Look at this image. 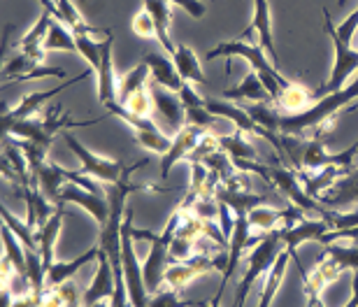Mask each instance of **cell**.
I'll return each mask as SVG.
<instances>
[{"label": "cell", "mask_w": 358, "mask_h": 307, "mask_svg": "<svg viewBox=\"0 0 358 307\" xmlns=\"http://www.w3.org/2000/svg\"><path fill=\"white\" fill-rule=\"evenodd\" d=\"M328 231H331V226H328L326 219H307V217H300L293 221V224H286L279 228L286 252L296 259V266H300L298 254H296L298 247L305 245V242H312V240L321 242V238H324Z\"/></svg>", "instance_id": "9"}, {"label": "cell", "mask_w": 358, "mask_h": 307, "mask_svg": "<svg viewBox=\"0 0 358 307\" xmlns=\"http://www.w3.org/2000/svg\"><path fill=\"white\" fill-rule=\"evenodd\" d=\"M133 33L142 40L156 38V24H154L152 14H149L147 10H142L133 17Z\"/></svg>", "instance_id": "38"}, {"label": "cell", "mask_w": 358, "mask_h": 307, "mask_svg": "<svg viewBox=\"0 0 358 307\" xmlns=\"http://www.w3.org/2000/svg\"><path fill=\"white\" fill-rule=\"evenodd\" d=\"M42 296H45V294L28 291V294H24V296H14L10 307H42Z\"/></svg>", "instance_id": "42"}, {"label": "cell", "mask_w": 358, "mask_h": 307, "mask_svg": "<svg viewBox=\"0 0 358 307\" xmlns=\"http://www.w3.org/2000/svg\"><path fill=\"white\" fill-rule=\"evenodd\" d=\"M45 52H77L75 33H70L63 21L59 19L52 21L45 38Z\"/></svg>", "instance_id": "29"}, {"label": "cell", "mask_w": 358, "mask_h": 307, "mask_svg": "<svg viewBox=\"0 0 358 307\" xmlns=\"http://www.w3.org/2000/svg\"><path fill=\"white\" fill-rule=\"evenodd\" d=\"M114 289H117V275H114V266L110 261L103 249H100V256H98V270L93 275V280L89 284V289L84 291L82 296V305L84 307H91L96 303H103V301H112L114 296Z\"/></svg>", "instance_id": "13"}, {"label": "cell", "mask_w": 358, "mask_h": 307, "mask_svg": "<svg viewBox=\"0 0 358 307\" xmlns=\"http://www.w3.org/2000/svg\"><path fill=\"white\" fill-rule=\"evenodd\" d=\"M170 59L175 61V68L177 73L182 75L184 82H193V84H205V75H203V68H200V61L196 52L186 45H177L175 52L170 54Z\"/></svg>", "instance_id": "25"}, {"label": "cell", "mask_w": 358, "mask_h": 307, "mask_svg": "<svg viewBox=\"0 0 358 307\" xmlns=\"http://www.w3.org/2000/svg\"><path fill=\"white\" fill-rule=\"evenodd\" d=\"M352 101H358V75H354V80L349 82L345 89L335 91V94L321 96V101L314 103L310 110L298 112V114H282L279 133L291 135V138H303L307 131H312L314 133L312 140H321L324 133L331 131L335 114Z\"/></svg>", "instance_id": "1"}, {"label": "cell", "mask_w": 358, "mask_h": 307, "mask_svg": "<svg viewBox=\"0 0 358 307\" xmlns=\"http://www.w3.org/2000/svg\"><path fill=\"white\" fill-rule=\"evenodd\" d=\"M121 263H124V280L128 287L133 307H147L149 305V291L142 277V266L135 254V235H133V212L128 210L124 226H121Z\"/></svg>", "instance_id": "6"}, {"label": "cell", "mask_w": 358, "mask_h": 307, "mask_svg": "<svg viewBox=\"0 0 358 307\" xmlns=\"http://www.w3.org/2000/svg\"><path fill=\"white\" fill-rule=\"evenodd\" d=\"M3 245H5V256L14 266V273H19L21 277H28V261H26L24 242H21L5 224H3Z\"/></svg>", "instance_id": "31"}, {"label": "cell", "mask_w": 358, "mask_h": 307, "mask_svg": "<svg viewBox=\"0 0 358 307\" xmlns=\"http://www.w3.org/2000/svg\"><path fill=\"white\" fill-rule=\"evenodd\" d=\"M147 307H198V301H182V298H179V291L161 289L149 296Z\"/></svg>", "instance_id": "37"}, {"label": "cell", "mask_w": 358, "mask_h": 307, "mask_svg": "<svg viewBox=\"0 0 358 307\" xmlns=\"http://www.w3.org/2000/svg\"><path fill=\"white\" fill-rule=\"evenodd\" d=\"M149 77H152V73H149V68L145 66V63H140V66H135L131 73H126L119 80V98H117V103H126L133 94H138V91L147 89L149 87Z\"/></svg>", "instance_id": "30"}, {"label": "cell", "mask_w": 358, "mask_h": 307, "mask_svg": "<svg viewBox=\"0 0 358 307\" xmlns=\"http://www.w3.org/2000/svg\"><path fill=\"white\" fill-rule=\"evenodd\" d=\"M12 142L21 149V154L26 156L28 166H31V173H35L42 163H47V152H49L47 145H40V142H31V140H17V138Z\"/></svg>", "instance_id": "36"}, {"label": "cell", "mask_w": 358, "mask_h": 307, "mask_svg": "<svg viewBox=\"0 0 358 307\" xmlns=\"http://www.w3.org/2000/svg\"><path fill=\"white\" fill-rule=\"evenodd\" d=\"M256 33V42L266 49V54L270 56L272 63H277V47H275V38H272V12H270V3L268 0H254V19H252V26L247 28L242 40L247 35Z\"/></svg>", "instance_id": "14"}, {"label": "cell", "mask_w": 358, "mask_h": 307, "mask_svg": "<svg viewBox=\"0 0 358 307\" xmlns=\"http://www.w3.org/2000/svg\"><path fill=\"white\" fill-rule=\"evenodd\" d=\"M168 3L182 7V10L186 14H191L193 19H203L205 12H207V7L203 5V0H168Z\"/></svg>", "instance_id": "41"}, {"label": "cell", "mask_w": 358, "mask_h": 307, "mask_svg": "<svg viewBox=\"0 0 358 307\" xmlns=\"http://www.w3.org/2000/svg\"><path fill=\"white\" fill-rule=\"evenodd\" d=\"M59 107H52L45 117L38 119H21V121H12V124H3V133L10 138V135H17V140H31V142H40V145L52 147L54 138L59 135L63 128H77V126H91L98 124L100 119H91V121H75L70 114H63L59 117Z\"/></svg>", "instance_id": "3"}, {"label": "cell", "mask_w": 358, "mask_h": 307, "mask_svg": "<svg viewBox=\"0 0 358 307\" xmlns=\"http://www.w3.org/2000/svg\"><path fill=\"white\" fill-rule=\"evenodd\" d=\"M324 28H326V35L331 38L333 47H335V61H333V73H331V80H328L317 96H326V94H335V91L345 89L347 87V80L352 75H358V49H354L349 42H345L335 33V26H333V19H331V12L324 7Z\"/></svg>", "instance_id": "7"}, {"label": "cell", "mask_w": 358, "mask_h": 307, "mask_svg": "<svg viewBox=\"0 0 358 307\" xmlns=\"http://www.w3.org/2000/svg\"><path fill=\"white\" fill-rule=\"evenodd\" d=\"M284 242H282V233L272 231L263 238L259 245H254V252L249 254L247 261V270L242 275V280L238 282V291H235L233 298V307H245V301L252 294L254 284L261 280V277L268 275V270L272 268V263L279 259V254L284 252Z\"/></svg>", "instance_id": "4"}, {"label": "cell", "mask_w": 358, "mask_h": 307, "mask_svg": "<svg viewBox=\"0 0 358 307\" xmlns=\"http://www.w3.org/2000/svg\"><path fill=\"white\" fill-rule=\"evenodd\" d=\"M93 73V70H87V73H82V75H77L73 77V80H66L63 84H59V87H54V89H49V91H38V94H26L24 98L19 101V105H14V110H5L3 112V124H12V121H21V119H33V117H38V112H40V107L45 105L49 98H56L59 94H63L66 89L70 87H75L77 82H82V80H87V77Z\"/></svg>", "instance_id": "10"}, {"label": "cell", "mask_w": 358, "mask_h": 307, "mask_svg": "<svg viewBox=\"0 0 358 307\" xmlns=\"http://www.w3.org/2000/svg\"><path fill=\"white\" fill-rule=\"evenodd\" d=\"M224 98L226 101H252V103H268L270 101V91L268 87L263 84V80L256 75V70H252L245 80H242L240 87H233V89H226L224 91Z\"/></svg>", "instance_id": "22"}, {"label": "cell", "mask_w": 358, "mask_h": 307, "mask_svg": "<svg viewBox=\"0 0 358 307\" xmlns=\"http://www.w3.org/2000/svg\"><path fill=\"white\" fill-rule=\"evenodd\" d=\"M145 10L152 14L154 24H156V40L161 42V47L166 49V54L170 56L175 52V42L170 40V3L168 0H145Z\"/></svg>", "instance_id": "23"}, {"label": "cell", "mask_w": 358, "mask_h": 307, "mask_svg": "<svg viewBox=\"0 0 358 307\" xmlns=\"http://www.w3.org/2000/svg\"><path fill=\"white\" fill-rule=\"evenodd\" d=\"M112 33L107 35L105 40V52H103V63L96 70L98 77V101L103 103L105 107L110 103H117L119 98V82L114 77V63H112Z\"/></svg>", "instance_id": "16"}, {"label": "cell", "mask_w": 358, "mask_h": 307, "mask_svg": "<svg viewBox=\"0 0 358 307\" xmlns=\"http://www.w3.org/2000/svg\"><path fill=\"white\" fill-rule=\"evenodd\" d=\"M93 31L96 28H91V31H82V33H75V40H77V54L82 56L84 61L89 63L91 70L96 73L100 68V63H103V52H105V40H93Z\"/></svg>", "instance_id": "28"}, {"label": "cell", "mask_w": 358, "mask_h": 307, "mask_svg": "<svg viewBox=\"0 0 358 307\" xmlns=\"http://www.w3.org/2000/svg\"><path fill=\"white\" fill-rule=\"evenodd\" d=\"M63 140H66L68 149L73 152L77 159L82 163V173L93 177V180L98 182H105V184H117L121 180H126V175H131L133 170H138L142 163H135L133 168H128L121 161L117 159H103V156L93 154L89 147H84L80 140H77V135L73 131H66L63 133Z\"/></svg>", "instance_id": "5"}, {"label": "cell", "mask_w": 358, "mask_h": 307, "mask_svg": "<svg viewBox=\"0 0 358 307\" xmlns=\"http://www.w3.org/2000/svg\"><path fill=\"white\" fill-rule=\"evenodd\" d=\"M226 266H228V252L217 256L193 254L186 261L170 263L166 270V287L173 291H182L191 280H196V277L205 273H212V270H226Z\"/></svg>", "instance_id": "8"}, {"label": "cell", "mask_w": 358, "mask_h": 307, "mask_svg": "<svg viewBox=\"0 0 358 307\" xmlns=\"http://www.w3.org/2000/svg\"><path fill=\"white\" fill-rule=\"evenodd\" d=\"M142 63H145V66L149 68V73H152V82L161 84V87H166L168 91H175V94H179V89L186 84L182 80V75L177 73L175 61L170 59V56L147 52L145 56H142Z\"/></svg>", "instance_id": "15"}, {"label": "cell", "mask_w": 358, "mask_h": 307, "mask_svg": "<svg viewBox=\"0 0 358 307\" xmlns=\"http://www.w3.org/2000/svg\"><path fill=\"white\" fill-rule=\"evenodd\" d=\"M277 103L282 110H286L289 114H298V112H305L310 110L314 105V94L312 91H307L305 87H300V84H289V87L282 89V94H279Z\"/></svg>", "instance_id": "26"}, {"label": "cell", "mask_w": 358, "mask_h": 307, "mask_svg": "<svg viewBox=\"0 0 358 307\" xmlns=\"http://www.w3.org/2000/svg\"><path fill=\"white\" fill-rule=\"evenodd\" d=\"M98 256H100V247H91L89 252L77 256L75 261L54 263V266L47 270V287L54 289V287H61V284L70 282L82 270V266H89L91 261H98Z\"/></svg>", "instance_id": "19"}, {"label": "cell", "mask_w": 358, "mask_h": 307, "mask_svg": "<svg viewBox=\"0 0 358 307\" xmlns=\"http://www.w3.org/2000/svg\"><path fill=\"white\" fill-rule=\"evenodd\" d=\"M198 307H221V305H219V301H214V298H212V301H203V303H198Z\"/></svg>", "instance_id": "45"}, {"label": "cell", "mask_w": 358, "mask_h": 307, "mask_svg": "<svg viewBox=\"0 0 358 307\" xmlns=\"http://www.w3.org/2000/svg\"><path fill=\"white\" fill-rule=\"evenodd\" d=\"M247 114L252 117L261 128H266L268 133H277L279 131V121H282V114L275 112L268 103H254L245 107Z\"/></svg>", "instance_id": "34"}, {"label": "cell", "mask_w": 358, "mask_h": 307, "mask_svg": "<svg viewBox=\"0 0 358 307\" xmlns=\"http://www.w3.org/2000/svg\"><path fill=\"white\" fill-rule=\"evenodd\" d=\"M347 3V0H338V5H345Z\"/></svg>", "instance_id": "48"}, {"label": "cell", "mask_w": 358, "mask_h": 307, "mask_svg": "<svg viewBox=\"0 0 358 307\" xmlns=\"http://www.w3.org/2000/svg\"><path fill=\"white\" fill-rule=\"evenodd\" d=\"M91 307H107V303H96V305H91Z\"/></svg>", "instance_id": "47"}, {"label": "cell", "mask_w": 358, "mask_h": 307, "mask_svg": "<svg viewBox=\"0 0 358 307\" xmlns=\"http://www.w3.org/2000/svg\"><path fill=\"white\" fill-rule=\"evenodd\" d=\"M186 121L193 126H200V128H207V126H212L214 124V114L207 110L205 105H198V107H186Z\"/></svg>", "instance_id": "39"}, {"label": "cell", "mask_w": 358, "mask_h": 307, "mask_svg": "<svg viewBox=\"0 0 358 307\" xmlns=\"http://www.w3.org/2000/svg\"><path fill=\"white\" fill-rule=\"evenodd\" d=\"M356 242H358V240H356Z\"/></svg>", "instance_id": "50"}, {"label": "cell", "mask_w": 358, "mask_h": 307, "mask_svg": "<svg viewBox=\"0 0 358 307\" xmlns=\"http://www.w3.org/2000/svg\"><path fill=\"white\" fill-rule=\"evenodd\" d=\"M319 203L333 207V210H340V207H349V205H358V170H356V173L342 175L340 180L319 198Z\"/></svg>", "instance_id": "17"}, {"label": "cell", "mask_w": 358, "mask_h": 307, "mask_svg": "<svg viewBox=\"0 0 358 307\" xmlns=\"http://www.w3.org/2000/svg\"><path fill=\"white\" fill-rule=\"evenodd\" d=\"M177 96H179V101H182L184 110H186V107H198V105H205V101L196 94V91H193V87H191L189 82H186L184 87L179 89V94H177Z\"/></svg>", "instance_id": "43"}, {"label": "cell", "mask_w": 358, "mask_h": 307, "mask_svg": "<svg viewBox=\"0 0 358 307\" xmlns=\"http://www.w3.org/2000/svg\"><path fill=\"white\" fill-rule=\"evenodd\" d=\"M77 3H87V0H77Z\"/></svg>", "instance_id": "49"}, {"label": "cell", "mask_w": 358, "mask_h": 307, "mask_svg": "<svg viewBox=\"0 0 358 307\" xmlns=\"http://www.w3.org/2000/svg\"><path fill=\"white\" fill-rule=\"evenodd\" d=\"M42 307H68V305L63 303V298L59 296V291L49 289V291H45V296H42Z\"/></svg>", "instance_id": "44"}, {"label": "cell", "mask_w": 358, "mask_h": 307, "mask_svg": "<svg viewBox=\"0 0 358 307\" xmlns=\"http://www.w3.org/2000/svg\"><path fill=\"white\" fill-rule=\"evenodd\" d=\"M66 203H73V205H80L84 212H89L96 224L103 228L107 224V217H110V203H107V196H100V194H91L80 184H73L68 182L66 187L59 191V198H56V205H66Z\"/></svg>", "instance_id": "11"}, {"label": "cell", "mask_w": 358, "mask_h": 307, "mask_svg": "<svg viewBox=\"0 0 358 307\" xmlns=\"http://www.w3.org/2000/svg\"><path fill=\"white\" fill-rule=\"evenodd\" d=\"M56 291H59V296L63 298V303H66L68 307H80V289H77L75 280H70L66 284H61V287H54Z\"/></svg>", "instance_id": "40"}, {"label": "cell", "mask_w": 358, "mask_h": 307, "mask_svg": "<svg viewBox=\"0 0 358 307\" xmlns=\"http://www.w3.org/2000/svg\"><path fill=\"white\" fill-rule=\"evenodd\" d=\"M52 21H54L52 12H47V10L42 12L38 24L21 38L19 52L33 56V59H38V61H45V38H47V31H49V26H52Z\"/></svg>", "instance_id": "21"}, {"label": "cell", "mask_w": 358, "mask_h": 307, "mask_svg": "<svg viewBox=\"0 0 358 307\" xmlns=\"http://www.w3.org/2000/svg\"><path fill=\"white\" fill-rule=\"evenodd\" d=\"M205 128L200 126H193V124H186L177 131V135L173 138V145H170V149L166 154H163V161H161V175L168 177L170 170H173L175 166L182 159H189V156L193 154V149H196L200 145V140L205 138Z\"/></svg>", "instance_id": "12"}, {"label": "cell", "mask_w": 358, "mask_h": 307, "mask_svg": "<svg viewBox=\"0 0 358 307\" xmlns=\"http://www.w3.org/2000/svg\"><path fill=\"white\" fill-rule=\"evenodd\" d=\"M233 56H240V59L249 61L252 70H256V75L261 77L263 84L268 87L272 98H279L284 87H289V80L275 68V63L268 59L266 49H263L259 42H247V40H228V42H219L217 47H212L210 52L205 54L207 61L214 59H233Z\"/></svg>", "instance_id": "2"}, {"label": "cell", "mask_w": 358, "mask_h": 307, "mask_svg": "<svg viewBox=\"0 0 358 307\" xmlns=\"http://www.w3.org/2000/svg\"><path fill=\"white\" fill-rule=\"evenodd\" d=\"M149 89H152V101L156 105V110L166 117V121L175 128V131H179L186 119L184 105L179 101V96H173L175 91H168L166 87H161V84H156V82L149 84Z\"/></svg>", "instance_id": "18"}, {"label": "cell", "mask_w": 358, "mask_h": 307, "mask_svg": "<svg viewBox=\"0 0 358 307\" xmlns=\"http://www.w3.org/2000/svg\"><path fill=\"white\" fill-rule=\"evenodd\" d=\"M219 147H221V152L228 154L231 161H256L259 159L254 145H249L245 140V133H240V131H235L233 135H219Z\"/></svg>", "instance_id": "27"}, {"label": "cell", "mask_w": 358, "mask_h": 307, "mask_svg": "<svg viewBox=\"0 0 358 307\" xmlns=\"http://www.w3.org/2000/svg\"><path fill=\"white\" fill-rule=\"evenodd\" d=\"M63 205H59V210L52 219L47 221V226H42L38 231V247H40V256H42V266H45V273L49 268L54 266V245L59 240V233H61V226H63Z\"/></svg>", "instance_id": "20"}, {"label": "cell", "mask_w": 358, "mask_h": 307, "mask_svg": "<svg viewBox=\"0 0 358 307\" xmlns=\"http://www.w3.org/2000/svg\"><path fill=\"white\" fill-rule=\"evenodd\" d=\"M307 307H314V298H307Z\"/></svg>", "instance_id": "46"}, {"label": "cell", "mask_w": 358, "mask_h": 307, "mask_svg": "<svg viewBox=\"0 0 358 307\" xmlns=\"http://www.w3.org/2000/svg\"><path fill=\"white\" fill-rule=\"evenodd\" d=\"M324 254L342 270V273H345V270L358 273V242H352V245H347V247H340V245H335V242H331V245H324Z\"/></svg>", "instance_id": "32"}, {"label": "cell", "mask_w": 358, "mask_h": 307, "mask_svg": "<svg viewBox=\"0 0 358 307\" xmlns=\"http://www.w3.org/2000/svg\"><path fill=\"white\" fill-rule=\"evenodd\" d=\"M293 259V256L286 252L279 254V259L272 263V268L268 270V275L263 277V291H261V301L256 307H272V301H275L277 291L279 287H282L284 277H286V268H289V261Z\"/></svg>", "instance_id": "24"}, {"label": "cell", "mask_w": 358, "mask_h": 307, "mask_svg": "<svg viewBox=\"0 0 358 307\" xmlns=\"http://www.w3.org/2000/svg\"><path fill=\"white\" fill-rule=\"evenodd\" d=\"M0 214H3V224L10 228V231L17 235L21 242H24L26 249H38V252H40V247H38V231H35L33 226H28V224H24V221H19L10 210H7V207H0Z\"/></svg>", "instance_id": "33"}, {"label": "cell", "mask_w": 358, "mask_h": 307, "mask_svg": "<svg viewBox=\"0 0 358 307\" xmlns=\"http://www.w3.org/2000/svg\"><path fill=\"white\" fill-rule=\"evenodd\" d=\"M135 140L140 142L142 147L149 149V152H156V154H166L173 140L168 135L161 133V128H149V131H133Z\"/></svg>", "instance_id": "35"}]
</instances>
